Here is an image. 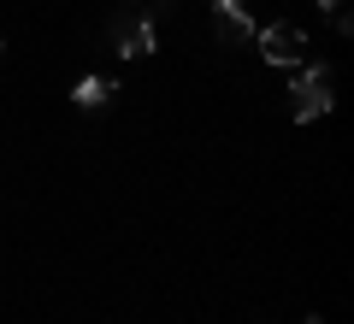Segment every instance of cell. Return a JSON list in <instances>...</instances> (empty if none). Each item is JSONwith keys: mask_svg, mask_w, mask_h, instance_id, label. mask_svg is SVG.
I'll list each match as a JSON object with an SVG mask.
<instances>
[{"mask_svg": "<svg viewBox=\"0 0 354 324\" xmlns=\"http://www.w3.org/2000/svg\"><path fill=\"white\" fill-rule=\"evenodd\" d=\"M113 95H118V83H113V77H83V83L71 88V100H77V106H88V113H95V106H106Z\"/></svg>", "mask_w": 354, "mask_h": 324, "instance_id": "5b68a950", "label": "cell"}, {"mask_svg": "<svg viewBox=\"0 0 354 324\" xmlns=\"http://www.w3.org/2000/svg\"><path fill=\"white\" fill-rule=\"evenodd\" d=\"M213 24H218V36H225L230 48H254V30H260L242 0H213Z\"/></svg>", "mask_w": 354, "mask_h": 324, "instance_id": "277c9868", "label": "cell"}, {"mask_svg": "<svg viewBox=\"0 0 354 324\" xmlns=\"http://www.w3.org/2000/svg\"><path fill=\"white\" fill-rule=\"evenodd\" d=\"M313 6H325V12H330V6H342V0H313Z\"/></svg>", "mask_w": 354, "mask_h": 324, "instance_id": "52a82bcc", "label": "cell"}, {"mask_svg": "<svg viewBox=\"0 0 354 324\" xmlns=\"http://www.w3.org/2000/svg\"><path fill=\"white\" fill-rule=\"evenodd\" d=\"M113 48L124 53V59L153 53V12H118L113 18Z\"/></svg>", "mask_w": 354, "mask_h": 324, "instance_id": "3957f363", "label": "cell"}, {"mask_svg": "<svg viewBox=\"0 0 354 324\" xmlns=\"http://www.w3.org/2000/svg\"><path fill=\"white\" fill-rule=\"evenodd\" d=\"M330 106H337V95H330V65H295V88H290L295 124H313Z\"/></svg>", "mask_w": 354, "mask_h": 324, "instance_id": "6da1fadb", "label": "cell"}, {"mask_svg": "<svg viewBox=\"0 0 354 324\" xmlns=\"http://www.w3.org/2000/svg\"><path fill=\"white\" fill-rule=\"evenodd\" d=\"M254 48H260L266 65L295 71V65H307V30L301 24H266V30H254Z\"/></svg>", "mask_w": 354, "mask_h": 324, "instance_id": "7a4b0ae2", "label": "cell"}, {"mask_svg": "<svg viewBox=\"0 0 354 324\" xmlns=\"http://www.w3.org/2000/svg\"><path fill=\"white\" fill-rule=\"evenodd\" d=\"M330 30H337V36H354V12H348V0H342V6H330Z\"/></svg>", "mask_w": 354, "mask_h": 324, "instance_id": "8992f818", "label": "cell"}]
</instances>
